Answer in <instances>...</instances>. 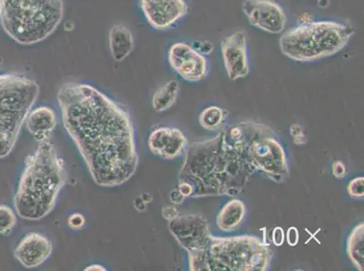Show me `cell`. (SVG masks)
<instances>
[{
	"mask_svg": "<svg viewBox=\"0 0 364 271\" xmlns=\"http://www.w3.org/2000/svg\"><path fill=\"white\" fill-rule=\"evenodd\" d=\"M63 124L92 180L114 187L130 180L139 165L130 115L91 85L68 82L58 92Z\"/></svg>",
	"mask_w": 364,
	"mask_h": 271,
	"instance_id": "obj_1",
	"label": "cell"
},
{
	"mask_svg": "<svg viewBox=\"0 0 364 271\" xmlns=\"http://www.w3.org/2000/svg\"><path fill=\"white\" fill-rule=\"evenodd\" d=\"M255 122H242L213 140L188 147L178 180L193 187V198L237 197L257 170L250 153Z\"/></svg>",
	"mask_w": 364,
	"mask_h": 271,
	"instance_id": "obj_2",
	"label": "cell"
},
{
	"mask_svg": "<svg viewBox=\"0 0 364 271\" xmlns=\"http://www.w3.org/2000/svg\"><path fill=\"white\" fill-rule=\"evenodd\" d=\"M68 180L64 161L49 140L41 142L26 158L14 197L16 214L23 219L41 220L51 213Z\"/></svg>",
	"mask_w": 364,
	"mask_h": 271,
	"instance_id": "obj_3",
	"label": "cell"
},
{
	"mask_svg": "<svg viewBox=\"0 0 364 271\" xmlns=\"http://www.w3.org/2000/svg\"><path fill=\"white\" fill-rule=\"evenodd\" d=\"M271 259L269 244L257 236L211 234L206 249L188 253V265L193 271H264Z\"/></svg>",
	"mask_w": 364,
	"mask_h": 271,
	"instance_id": "obj_4",
	"label": "cell"
},
{
	"mask_svg": "<svg viewBox=\"0 0 364 271\" xmlns=\"http://www.w3.org/2000/svg\"><path fill=\"white\" fill-rule=\"evenodd\" d=\"M64 16L62 0H0L3 29L18 44H38L50 36Z\"/></svg>",
	"mask_w": 364,
	"mask_h": 271,
	"instance_id": "obj_5",
	"label": "cell"
},
{
	"mask_svg": "<svg viewBox=\"0 0 364 271\" xmlns=\"http://www.w3.org/2000/svg\"><path fill=\"white\" fill-rule=\"evenodd\" d=\"M353 34L352 26L344 23L311 21L284 32L280 38V49L291 60L314 62L343 50Z\"/></svg>",
	"mask_w": 364,
	"mask_h": 271,
	"instance_id": "obj_6",
	"label": "cell"
},
{
	"mask_svg": "<svg viewBox=\"0 0 364 271\" xmlns=\"http://www.w3.org/2000/svg\"><path fill=\"white\" fill-rule=\"evenodd\" d=\"M250 153L251 160L257 171H261L269 179L282 183L289 177L287 155L277 135L270 128L255 123L251 136Z\"/></svg>",
	"mask_w": 364,
	"mask_h": 271,
	"instance_id": "obj_7",
	"label": "cell"
},
{
	"mask_svg": "<svg viewBox=\"0 0 364 271\" xmlns=\"http://www.w3.org/2000/svg\"><path fill=\"white\" fill-rule=\"evenodd\" d=\"M168 230L172 236L188 253L206 249L211 233L206 219L198 214L178 216L168 221Z\"/></svg>",
	"mask_w": 364,
	"mask_h": 271,
	"instance_id": "obj_8",
	"label": "cell"
},
{
	"mask_svg": "<svg viewBox=\"0 0 364 271\" xmlns=\"http://www.w3.org/2000/svg\"><path fill=\"white\" fill-rule=\"evenodd\" d=\"M168 60L171 68L188 82L203 80L210 70L205 55L183 42L175 43L171 46Z\"/></svg>",
	"mask_w": 364,
	"mask_h": 271,
	"instance_id": "obj_9",
	"label": "cell"
},
{
	"mask_svg": "<svg viewBox=\"0 0 364 271\" xmlns=\"http://www.w3.org/2000/svg\"><path fill=\"white\" fill-rule=\"evenodd\" d=\"M242 11L250 24L260 31L277 35L286 28L287 16L274 0H244Z\"/></svg>",
	"mask_w": 364,
	"mask_h": 271,
	"instance_id": "obj_10",
	"label": "cell"
},
{
	"mask_svg": "<svg viewBox=\"0 0 364 271\" xmlns=\"http://www.w3.org/2000/svg\"><path fill=\"white\" fill-rule=\"evenodd\" d=\"M140 6L149 24L157 31H167L188 12L185 0H141Z\"/></svg>",
	"mask_w": 364,
	"mask_h": 271,
	"instance_id": "obj_11",
	"label": "cell"
},
{
	"mask_svg": "<svg viewBox=\"0 0 364 271\" xmlns=\"http://www.w3.org/2000/svg\"><path fill=\"white\" fill-rule=\"evenodd\" d=\"M221 55L228 78L236 81L250 72L247 36L242 31L226 36L221 41Z\"/></svg>",
	"mask_w": 364,
	"mask_h": 271,
	"instance_id": "obj_12",
	"label": "cell"
},
{
	"mask_svg": "<svg viewBox=\"0 0 364 271\" xmlns=\"http://www.w3.org/2000/svg\"><path fill=\"white\" fill-rule=\"evenodd\" d=\"M53 251L51 240L44 234L31 233L23 238L16 246L14 255L22 266L26 269H34L42 265Z\"/></svg>",
	"mask_w": 364,
	"mask_h": 271,
	"instance_id": "obj_13",
	"label": "cell"
},
{
	"mask_svg": "<svg viewBox=\"0 0 364 271\" xmlns=\"http://www.w3.org/2000/svg\"><path fill=\"white\" fill-rule=\"evenodd\" d=\"M187 145V138L181 131L174 128H156L148 138V147L152 153L167 160L180 157Z\"/></svg>",
	"mask_w": 364,
	"mask_h": 271,
	"instance_id": "obj_14",
	"label": "cell"
},
{
	"mask_svg": "<svg viewBox=\"0 0 364 271\" xmlns=\"http://www.w3.org/2000/svg\"><path fill=\"white\" fill-rule=\"evenodd\" d=\"M26 121L28 131L39 143L49 140L58 123L55 112L45 106L31 110Z\"/></svg>",
	"mask_w": 364,
	"mask_h": 271,
	"instance_id": "obj_15",
	"label": "cell"
},
{
	"mask_svg": "<svg viewBox=\"0 0 364 271\" xmlns=\"http://www.w3.org/2000/svg\"><path fill=\"white\" fill-rule=\"evenodd\" d=\"M109 48L114 61L122 62L134 49V38L130 29L124 25H115L109 32Z\"/></svg>",
	"mask_w": 364,
	"mask_h": 271,
	"instance_id": "obj_16",
	"label": "cell"
},
{
	"mask_svg": "<svg viewBox=\"0 0 364 271\" xmlns=\"http://www.w3.org/2000/svg\"><path fill=\"white\" fill-rule=\"evenodd\" d=\"M246 211V206L242 201L234 199L228 201L218 214V227L226 233L237 229L242 223Z\"/></svg>",
	"mask_w": 364,
	"mask_h": 271,
	"instance_id": "obj_17",
	"label": "cell"
},
{
	"mask_svg": "<svg viewBox=\"0 0 364 271\" xmlns=\"http://www.w3.org/2000/svg\"><path fill=\"white\" fill-rule=\"evenodd\" d=\"M347 253L354 267L364 270V224L360 223L350 233L347 241Z\"/></svg>",
	"mask_w": 364,
	"mask_h": 271,
	"instance_id": "obj_18",
	"label": "cell"
},
{
	"mask_svg": "<svg viewBox=\"0 0 364 271\" xmlns=\"http://www.w3.org/2000/svg\"><path fill=\"white\" fill-rule=\"evenodd\" d=\"M181 86L176 80H171L158 89L152 97V107L157 112L168 110L176 102Z\"/></svg>",
	"mask_w": 364,
	"mask_h": 271,
	"instance_id": "obj_19",
	"label": "cell"
},
{
	"mask_svg": "<svg viewBox=\"0 0 364 271\" xmlns=\"http://www.w3.org/2000/svg\"><path fill=\"white\" fill-rule=\"evenodd\" d=\"M227 111L217 106H210L205 109L200 115L201 127L207 131H216L226 120Z\"/></svg>",
	"mask_w": 364,
	"mask_h": 271,
	"instance_id": "obj_20",
	"label": "cell"
},
{
	"mask_svg": "<svg viewBox=\"0 0 364 271\" xmlns=\"http://www.w3.org/2000/svg\"><path fill=\"white\" fill-rule=\"evenodd\" d=\"M16 221L18 219H16L14 210L8 206L1 204L0 206V234L6 236V234L11 233L16 226Z\"/></svg>",
	"mask_w": 364,
	"mask_h": 271,
	"instance_id": "obj_21",
	"label": "cell"
},
{
	"mask_svg": "<svg viewBox=\"0 0 364 271\" xmlns=\"http://www.w3.org/2000/svg\"><path fill=\"white\" fill-rule=\"evenodd\" d=\"M349 196L353 198H363L364 197V177L354 178L350 181L347 187Z\"/></svg>",
	"mask_w": 364,
	"mask_h": 271,
	"instance_id": "obj_22",
	"label": "cell"
},
{
	"mask_svg": "<svg viewBox=\"0 0 364 271\" xmlns=\"http://www.w3.org/2000/svg\"><path fill=\"white\" fill-rule=\"evenodd\" d=\"M290 134L293 137L294 144L304 145L306 143V135L304 134L303 128L299 124L291 126Z\"/></svg>",
	"mask_w": 364,
	"mask_h": 271,
	"instance_id": "obj_23",
	"label": "cell"
},
{
	"mask_svg": "<svg viewBox=\"0 0 364 271\" xmlns=\"http://www.w3.org/2000/svg\"><path fill=\"white\" fill-rule=\"evenodd\" d=\"M68 226L73 230H80L85 224V218L81 214H74L68 218Z\"/></svg>",
	"mask_w": 364,
	"mask_h": 271,
	"instance_id": "obj_24",
	"label": "cell"
},
{
	"mask_svg": "<svg viewBox=\"0 0 364 271\" xmlns=\"http://www.w3.org/2000/svg\"><path fill=\"white\" fill-rule=\"evenodd\" d=\"M333 174L338 179H342V178L346 177L347 170L343 162L339 160L334 162L333 164Z\"/></svg>",
	"mask_w": 364,
	"mask_h": 271,
	"instance_id": "obj_25",
	"label": "cell"
},
{
	"mask_svg": "<svg viewBox=\"0 0 364 271\" xmlns=\"http://www.w3.org/2000/svg\"><path fill=\"white\" fill-rule=\"evenodd\" d=\"M287 240L290 246H296L299 241V230L296 227L289 228L287 233Z\"/></svg>",
	"mask_w": 364,
	"mask_h": 271,
	"instance_id": "obj_26",
	"label": "cell"
},
{
	"mask_svg": "<svg viewBox=\"0 0 364 271\" xmlns=\"http://www.w3.org/2000/svg\"><path fill=\"white\" fill-rule=\"evenodd\" d=\"M272 240L274 245L282 246L284 241V231L283 228L276 227L273 231Z\"/></svg>",
	"mask_w": 364,
	"mask_h": 271,
	"instance_id": "obj_27",
	"label": "cell"
},
{
	"mask_svg": "<svg viewBox=\"0 0 364 271\" xmlns=\"http://www.w3.org/2000/svg\"><path fill=\"white\" fill-rule=\"evenodd\" d=\"M178 216V211L175 206H165L162 209V216L164 219L171 221Z\"/></svg>",
	"mask_w": 364,
	"mask_h": 271,
	"instance_id": "obj_28",
	"label": "cell"
},
{
	"mask_svg": "<svg viewBox=\"0 0 364 271\" xmlns=\"http://www.w3.org/2000/svg\"><path fill=\"white\" fill-rule=\"evenodd\" d=\"M171 201L175 204H181L183 203L185 197L182 196L181 192L178 190L172 191L170 194Z\"/></svg>",
	"mask_w": 364,
	"mask_h": 271,
	"instance_id": "obj_29",
	"label": "cell"
},
{
	"mask_svg": "<svg viewBox=\"0 0 364 271\" xmlns=\"http://www.w3.org/2000/svg\"><path fill=\"white\" fill-rule=\"evenodd\" d=\"M5 121H6V116H5L4 109H3L1 102H0V150H1V137H2L3 128H4Z\"/></svg>",
	"mask_w": 364,
	"mask_h": 271,
	"instance_id": "obj_30",
	"label": "cell"
},
{
	"mask_svg": "<svg viewBox=\"0 0 364 271\" xmlns=\"http://www.w3.org/2000/svg\"><path fill=\"white\" fill-rule=\"evenodd\" d=\"M85 270H88V271L99 270V271H102V270H105V267H102V265H98V264H92V265L86 267V269H85Z\"/></svg>",
	"mask_w": 364,
	"mask_h": 271,
	"instance_id": "obj_31",
	"label": "cell"
}]
</instances>
